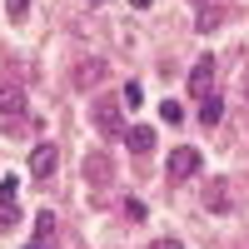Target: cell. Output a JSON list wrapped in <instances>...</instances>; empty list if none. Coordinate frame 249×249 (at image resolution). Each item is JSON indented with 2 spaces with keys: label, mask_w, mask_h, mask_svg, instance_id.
I'll use <instances>...</instances> for the list:
<instances>
[{
  "label": "cell",
  "mask_w": 249,
  "mask_h": 249,
  "mask_svg": "<svg viewBox=\"0 0 249 249\" xmlns=\"http://www.w3.org/2000/svg\"><path fill=\"white\" fill-rule=\"evenodd\" d=\"M95 130L105 140H120L124 135V100L120 95H100L95 100Z\"/></svg>",
  "instance_id": "6da1fadb"
},
{
  "label": "cell",
  "mask_w": 249,
  "mask_h": 249,
  "mask_svg": "<svg viewBox=\"0 0 249 249\" xmlns=\"http://www.w3.org/2000/svg\"><path fill=\"white\" fill-rule=\"evenodd\" d=\"M55 170H60V150H55L50 140H40L35 150H30V179H40V184H45Z\"/></svg>",
  "instance_id": "7a4b0ae2"
},
{
  "label": "cell",
  "mask_w": 249,
  "mask_h": 249,
  "mask_svg": "<svg viewBox=\"0 0 249 249\" xmlns=\"http://www.w3.org/2000/svg\"><path fill=\"white\" fill-rule=\"evenodd\" d=\"M204 210L210 214H230L234 210V184L230 179H204Z\"/></svg>",
  "instance_id": "3957f363"
},
{
  "label": "cell",
  "mask_w": 249,
  "mask_h": 249,
  "mask_svg": "<svg viewBox=\"0 0 249 249\" xmlns=\"http://www.w3.org/2000/svg\"><path fill=\"white\" fill-rule=\"evenodd\" d=\"M164 170H170V179H195V170H199V150H190V144H179V150H170V160H164Z\"/></svg>",
  "instance_id": "277c9868"
},
{
  "label": "cell",
  "mask_w": 249,
  "mask_h": 249,
  "mask_svg": "<svg viewBox=\"0 0 249 249\" xmlns=\"http://www.w3.org/2000/svg\"><path fill=\"white\" fill-rule=\"evenodd\" d=\"M190 95H195V100L214 95V60H210V55H199L195 65H190Z\"/></svg>",
  "instance_id": "5b68a950"
},
{
  "label": "cell",
  "mask_w": 249,
  "mask_h": 249,
  "mask_svg": "<svg viewBox=\"0 0 249 249\" xmlns=\"http://www.w3.org/2000/svg\"><path fill=\"white\" fill-rule=\"evenodd\" d=\"M20 115H25V90L0 75V120H20Z\"/></svg>",
  "instance_id": "8992f818"
},
{
  "label": "cell",
  "mask_w": 249,
  "mask_h": 249,
  "mask_svg": "<svg viewBox=\"0 0 249 249\" xmlns=\"http://www.w3.org/2000/svg\"><path fill=\"white\" fill-rule=\"evenodd\" d=\"M85 179L95 184V190H105V184L115 179V170H110V155H85Z\"/></svg>",
  "instance_id": "52a82bcc"
},
{
  "label": "cell",
  "mask_w": 249,
  "mask_h": 249,
  "mask_svg": "<svg viewBox=\"0 0 249 249\" xmlns=\"http://www.w3.org/2000/svg\"><path fill=\"white\" fill-rule=\"evenodd\" d=\"M124 144H130L135 155H150L155 150V124H130V130H124Z\"/></svg>",
  "instance_id": "ba28073f"
},
{
  "label": "cell",
  "mask_w": 249,
  "mask_h": 249,
  "mask_svg": "<svg viewBox=\"0 0 249 249\" xmlns=\"http://www.w3.org/2000/svg\"><path fill=\"white\" fill-rule=\"evenodd\" d=\"M219 115H224V100L219 95H204L199 100V124H219Z\"/></svg>",
  "instance_id": "9c48e42d"
},
{
  "label": "cell",
  "mask_w": 249,
  "mask_h": 249,
  "mask_svg": "<svg viewBox=\"0 0 249 249\" xmlns=\"http://www.w3.org/2000/svg\"><path fill=\"white\" fill-rule=\"evenodd\" d=\"M100 75H105L100 60H80V65H75V90H85V80H100Z\"/></svg>",
  "instance_id": "30bf717a"
},
{
  "label": "cell",
  "mask_w": 249,
  "mask_h": 249,
  "mask_svg": "<svg viewBox=\"0 0 249 249\" xmlns=\"http://www.w3.org/2000/svg\"><path fill=\"white\" fill-rule=\"evenodd\" d=\"M20 224V204H15V195H0V230H15Z\"/></svg>",
  "instance_id": "8fae6325"
},
{
  "label": "cell",
  "mask_w": 249,
  "mask_h": 249,
  "mask_svg": "<svg viewBox=\"0 0 249 249\" xmlns=\"http://www.w3.org/2000/svg\"><path fill=\"white\" fill-rule=\"evenodd\" d=\"M160 120L164 124H179L184 120V105H179V100H160Z\"/></svg>",
  "instance_id": "7c38bea8"
},
{
  "label": "cell",
  "mask_w": 249,
  "mask_h": 249,
  "mask_svg": "<svg viewBox=\"0 0 249 249\" xmlns=\"http://www.w3.org/2000/svg\"><path fill=\"white\" fill-rule=\"evenodd\" d=\"M35 234H40V239H50V234H55V214H50V210H40V214H35Z\"/></svg>",
  "instance_id": "4fadbf2b"
},
{
  "label": "cell",
  "mask_w": 249,
  "mask_h": 249,
  "mask_svg": "<svg viewBox=\"0 0 249 249\" xmlns=\"http://www.w3.org/2000/svg\"><path fill=\"white\" fill-rule=\"evenodd\" d=\"M5 15H10V20H25V15H30V0H5Z\"/></svg>",
  "instance_id": "5bb4252c"
},
{
  "label": "cell",
  "mask_w": 249,
  "mask_h": 249,
  "mask_svg": "<svg viewBox=\"0 0 249 249\" xmlns=\"http://www.w3.org/2000/svg\"><path fill=\"white\" fill-rule=\"evenodd\" d=\"M120 100H124V110H135L144 95H140V85H124V90H120Z\"/></svg>",
  "instance_id": "9a60e30c"
},
{
  "label": "cell",
  "mask_w": 249,
  "mask_h": 249,
  "mask_svg": "<svg viewBox=\"0 0 249 249\" xmlns=\"http://www.w3.org/2000/svg\"><path fill=\"white\" fill-rule=\"evenodd\" d=\"M219 25V10H199V30H214Z\"/></svg>",
  "instance_id": "2e32d148"
},
{
  "label": "cell",
  "mask_w": 249,
  "mask_h": 249,
  "mask_svg": "<svg viewBox=\"0 0 249 249\" xmlns=\"http://www.w3.org/2000/svg\"><path fill=\"white\" fill-rule=\"evenodd\" d=\"M150 249H184V244H179V239H155Z\"/></svg>",
  "instance_id": "e0dca14e"
},
{
  "label": "cell",
  "mask_w": 249,
  "mask_h": 249,
  "mask_svg": "<svg viewBox=\"0 0 249 249\" xmlns=\"http://www.w3.org/2000/svg\"><path fill=\"white\" fill-rule=\"evenodd\" d=\"M130 5H135V10H150V5H155V0H130Z\"/></svg>",
  "instance_id": "ac0fdd59"
},
{
  "label": "cell",
  "mask_w": 249,
  "mask_h": 249,
  "mask_svg": "<svg viewBox=\"0 0 249 249\" xmlns=\"http://www.w3.org/2000/svg\"><path fill=\"white\" fill-rule=\"evenodd\" d=\"M95 5H100V0H95Z\"/></svg>",
  "instance_id": "d6986e66"
},
{
  "label": "cell",
  "mask_w": 249,
  "mask_h": 249,
  "mask_svg": "<svg viewBox=\"0 0 249 249\" xmlns=\"http://www.w3.org/2000/svg\"><path fill=\"white\" fill-rule=\"evenodd\" d=\"M30 249H35V244H30Z\"/></svg>",
  "instance_id": "ffe728a7"
}]
</instances>
